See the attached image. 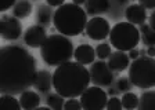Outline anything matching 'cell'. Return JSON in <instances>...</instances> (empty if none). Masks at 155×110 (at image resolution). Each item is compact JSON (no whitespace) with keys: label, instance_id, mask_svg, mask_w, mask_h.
Listing matches in <instances>:
<instances>
[{"label":"cell","instance_id":"6da1fadb","mask_svg":"<svg viewBox=\"0 0 155 110\" xmlns=\"http://www.w3.org/2000/svg\"><path fill=\"white\" fill-rule=\"evenodd\" d=\"M36 59L18 44L4 45L0 50V92L21 95L35 84L38 76Z\"/></svg>","mask_w":155,"mask_h":110},{"label":"cell","instance_id":"7a4b0ae2","mask_svg":"<svg viewBox=\"0 0 155 110\" xmlns=\"http://www.w3.org/2000/svg\"><path fill=\"white\" fill-rule=\"evenodd\" d=\"M90 83V72L78 61L65 62L57 66L53 73V85L55 92L64 98L81 96Z\"/></svg>","mask_w":155,"mask_h":110},{"label":"cell","instance_id":"3957f363","mask_svg":"<svg viewBox=\"0 0 155 110\" xmlns=\"http://www.w3.org/2000/svg\"><path fill=\"white\" fill-rule=\"evenodd\" d=\"M54 28L68 37L83 33L87 25V13L75 3H65L54 11Z\"/></svg>","mask_w":155,"mask_h":110},{"label":"cell","instance_id":"277c9868","mask_svg":"<svg viewBox=\"0 0 155 110\" xmlns=\"http://www.w3.org/2000/svg\"><path fill=\"white\" fill-rule=\"evenodd\" d=\"M74 43L65 35L54 33L47 36V39L40 47V57L48 66H60L74 58Z\"/></svg>","mask_w":155,"mask_h":110},{"label":"cell","instance_id":"5b68a950","mask_svg":"<svg viewBox=\"0 0 155 110\" xmlns=\"http://www.w3.org/2000/svg\"><path fill=\"white\" fill-rule=\"evenodd\" d=\"M129 80L134 87L141 90L155 87V59L148 55L133 59L129 66Z\"/></svg>","mask_w":155,"mask_h":110},{"label":"cell","instance_id":"8992f818","mask_svg":"<svg viewBox=\"0 0 155 110\" xmlns=\"http://www.w3.org/2000/svg\"><path fill=\"white\" fill-rule=\"evenodd\" d=\"M140 30L130 22H118L111 28L110 44L119 51H130L140 43Z\"/></svg>","mask_w":155,"mask_h":110},{"label":"cell","instance_id":"52a82bcc","mask_svg":"<svg viewBox=\"0 0 155 110\" xmlns=\"http://www.w3.org/2000/svg\"><path fill=\"white\" fill-rule=\"evenodd\" d=\"M108 94L98 85L87 87L81 95V103L84 110H101L107 107Z\"/></svg>","mask_w":155,"mask_h":110},{"label":"cell","instance_id":"ba28073f","mask_svg":"<svg viewBox=\"0 0 155 110\" xmlns=\"http://www.w3.org/2000/svg\"><path fill=\"white\" fill-rule=\"evenodd\" d=\"M90 80L94 85H98V87H110L114 83V77H115V73L114 70L110 68L108 62L100 61L93 62L90 66Z\"/></svg>","mask_w":155,"mask_h":110},{"label":"cell","instance_id":"9c48e42d","mask_svg":"<svg viewBox=\"0 0 155 110\" xmlns=\"http://www.w3.org/2000/svg\"><path fill=\"white\" fill-rule=\"evenodd\" d=\"M0 33L2 37L7 41L18 40L22 36V23L19 22L17 17L3 14L0 20Z\"/></svg>","mask_w":155,"mask_h":110},{"label":"cell","instance_id":"30bf717a","mask_svg":"<svg viewBox=\"0 0 155 110\" xmlns=\"http://www.w3.org/2000/svg\"><path fill=\"white\" fill-rule=\"evenodd\" d=\"M86 35L90 37L91 40L100 41V40H105L111 32L110 22L103 18V17H93L91 20L87 21L86 25Z\"/></svg>","mask_w":155,"mask_h":110},{"label":"cell","instance_id":"8fae6325","mask_svg":"<svg viewBox=\"0 0 155 110\" xmlns=\"http://www.w3.org/2000/svg\"><path fill=\"white\" fill-rule=\"evenodd\" d=\"M47 39V28L39 25H32L24 32V43L31 48H40Z\"/></svg>","mask_w":155,"mask_h":110},{"label":"cell","instance_id":"7c38bea8","mask_svg":"<svg viewBox=\"0 0 155 110\" xmlns=\"http://www.w3.org/2000/svg\"><path fill=\"white\" fill-rule=\"evenodd\" d=\"M108 65L115 73H120V72L129 69L130 66L129 54H126V51H119V50L111 52V55L108 57Z\"/></svg>","mask_w":155,"mask_h":110},{"label":"cell","instance_id":"4fadbf2b","mask_svg":"<svg viewBox=\"0 0 155 110\" xmlns=\"http://www.w3.org/2000/svg\"><path fill=\"white\" fill-rule=\"evenodd\" d=\"M126 21L133 25H143L147 21V11L141 4H130L125 11Z\"/></svg>","mask_w":155,"mask_h":110},{"label":"cell","instance_id":"5bb4252c","mask_svg":"<svg viewBox=\"0 0 155 110\" xmlns=\"http://www.w3.org/2000/svg\"><path fill=\"white\" fill-rule=\"evenodd\" d=\"M33 87L38 90L39 94H43V95L50 94L51 88H54V85H53V75L48 70H45V69L39 70Z\"/></svg>","mask_w":155,"mask_h":110},{"label":"cell","instance_id":"9a60e30c","mask_svg":"<svg viewBox=\"0 0 155 110\" xmlns=\"http://www.w3.org/2000/svg\"><path fill=\"white\" fill-rule=\"evenodd\" d=\"M96 48H93L91 45L89 44H81L78 45L75 48L74 52V58L75 61H78L82 65H91L94 62V58H96Z\"/></svg>","mask_w":155,"mask_h":110},{"label":"cell","instance_id":"2e32d148","mask_svg":"<svg viewBox=\"0 0 155 110\" xmlns=\"http://www.w3.org/2000/svg\"><path fill=\"white\" fill-rule=\"evenodd\" d=\"M86 13L93 17H100L101 14L108 13L111 7L110 0H86L84 3Z\"/></svg>","mask_w":155,"mask_h":110},{"label":"cell","instance_id":"e0dca14e","mask_svg":"<svg viewBox=\"0 0 155 110\" xmlns=\"http://www.w3.org/2000/svg\"><path fill=\"white\" fill-rule=\"evenodd\" d=\"M40 96L38 92L31 90L24 91L22 94L19 95V103L25 110H32V109H39L40 106Z\"/></svg>","mask_w":155,"mask_h":110},{"label":"cell","instance_id":"ac0fdd59","mask_svg":"<svg viewBox=\"0 0 155 110\" xmlns=\"http://www.w3.org/2000/svg\"><path fill=\"white\" fill-rule=\"evenodd\" d=\"M53 17H54V13L51 10V6H48V4H39L38 8H36V15H35L36 22L39 25L48 28L53 21Z\"/></svg>","mask_w":155,"mask_h":110},{"label":"cell","instance_id":"d6986e66","mask_svg":"<svg viewBox=\"0 0 155 110\" xmlns=\"http://www.w3.org/2000/svg\"><path fill=\"white\" fill-rule=\"evenodd\" d=\"M11 10H13V15L17 17L18 20H25L32 14L33 7L29 0H17V3Z\"/></svg>","mask_w":155,"mask_h":110},{"label":"cell","instance_id":"ffe728a7","mask_svg":"<svg viewBox=\"0 0 155 110\" xmlns=\"http://www.w3.org/2000/svg\"><path fill=\"white\" fill-rule=\"evenodd\" d=\"M140 39L143 44L147 47H155V30L152 29L148 23L140 25Z\"/></svg>","mask_w":155,"mask_h":110},{"label":"cell","instance_id":"44dd1931","mask_svg":"<svg viewBox=\"0 0 155 110\" xmlns=\"http://www.w3.org/2000/svg\"><path fill=\"white\" fill-rule=\"evenodd\" d=\"M140 110H155V91H144L139 96Z\"/></svg>","mask_w":155,"mask_h":110},{"label":"cell","instance_id":"7402d4cb","mask_svg":"<svg viewBox=\"0 0 155 110\" xmlns=\"http://www.w3.org/2000/svg\"><path fill=\"white\" fill-rule=\"evenodd\" d=\"M0 105L4 110H19L21 109V103L19 99H15V95H10V94H2L0 98Z\"/></svg>","mask_w":155,"mask_h":110},{"label":"cell","instance_id":"603a6c76","mask_svg":"<svg viewBox=\"0 0 155 110\" xmlns=\"http://www.w3.org/2000/svg\"><path fill=\"white\" fill-rule=\"evenodd\" d=\"M65 98L62 95H60L58 92H50L47 94V98H46V103L50 109L54 110H61L64 109V103H65Z\"/></svg>","mask_w":155,"mask_h":110},{"label":"cell","instance_id":"cb8c5ba5","mask_svg":"<svg viewBox=\"0 0 155 110\" xmlns=\"http://www.w3.org/2000/svg\"><path fill=\"white\" fill-rule=\"evenodd\" d=\"M122 107L125 109H136L139 107V96L134 94V92H123V96H122Z\"/></svg>","mask_w":155,"mask_h":110},{"label":"cell","instance_id":"d4e9b609","mask_svg":"<svg viewBox=\"0 0 155 110\" xmlns=\"http://www.w3.org/2000/svg\"><path fill=\"white\" fill-rule=\"evenodd\" d=\"M111 45H110V43H105V41H103L101 44H97V47H96V55L100 59H107L108 57L111 55Z\"/></svg>","mask_w":155,"mask_h":110},{"label":"cell","instance_id":"484cf974","mask_svg":"<svg viewBox=\"0 0 155 110\" xmlns=\"http://www.w3.org/2000/svg\"><path fill=\"white\" fill-rule=\"evenodd\" d=\"M64 109L65 110H81L83 107H82L81 100L75 99V98H68V100L64 103Z\"/></svg>","mask_w":155,"mask_h":110},{"label":"cell","instance_id":"4316f807","mask_svg":"<svg viewBox=\"0 0 155 110\" xmlns=\"http://www.w3.org/2000/svg\"><path fill=\"white\" fill-rule=\"evenodd\" d=\"M116 88H118L119 92H127V91H130V88H132V83H130L129 78L122 77L116 83Z\"/></svg>","mask_w":155,"mask_h":110},{"label":"cell","instance_id":"83f0119b","mask_svg":"<svg viewBox=\"0 0 155 110\" xmlns=\"http://www.w3.org/2000/svg\"><path fill=\"white\" fill-rule=\"evenodd\" d=\"M107 109L108 110L122 109V100H120L118 96H111V99H108V102H107Z\"/></svg>","mask_w":155,"mask_h":110},{"label":"cell","instance_id":"f1b7e54d","mask_svg":"<svg viewBox=\"0 0 155 110\" xmlns=\"http://www.w3.org/2000/svg\"><path fill=\"white\" fill-rule=\"evenodd\" d=\"M139 4H141L145 10H155V0H139Z\"/></svg>","mask_w":155,"mask_h":110},{"label":"cell","instance_id":"f546056e","mask_svg":"<svg viewBox=\"0 0 155 110\" xmlns=\"http://www.w3.org/2000/svg\"><path fill=\"white\" fill-rule=\"evenodd\" d=\"M15 3L17 0H2V11H7L10 8H13Z\"/></svg>","mask_w":155,"mask_h":110},{"label":"cell","instance_id":"4dcf8cb0","mask_svg":"<svg viewBox=\"0 0 155 110\" xmlns=\"http://www.w3.org/2000/svg\"><path fill=\"white\" fill-rule=\"evenodd\" d=\"M46 3L51 7H60L62 4H65V0H46Z\"/></svg>","mask_w":155,"mask_h":110},{"label":"cell","instance_id":"1f68e13d","mask_svg":"<svg viewBox=\"0 0 155 110\" xmlns=\"http://www.w3.org/2000/svg\"><path fill=\"white\" fill-rule=\"evenodd\" d=\"M139 57H140V51L137 48H133V50H130L129 51V58L132 59V61L133 59H137Z\"/></svg>","mask_w":155,"mask_h":110},{"label":"cell","instance_id":"d6a6232c","mask_svg":"<svg viewBox=\"0 0 155 110\" xmlns=\"http://www.w3.org/2000/svg\"><path fill=\"white\" fill-rule=\"evenodd\" d=\"M148 25L155 30V11L151 14V15H150V18H148Z\"/></svg>","mask_w":155,"mask_h":110},{"label":"cell","instance_id":"836d02e7","mask_svg":"<svg viewBox=\"0 0 155 110\" xmlns=\"http://www.w3.org/2000/svg\"><path fill=\"white\" fill-rule=\"evenodd\" d=\"M147 55L151 57V58H154L155 57V47H148V48H147Z\"/></svg>","mask_w":155,"mask_h":110},{"label":"cell","instance_id":"e575fe53","mask_svg":"<svg viewBox=\"0 0 155 110\" xmlns=\"http://www.w3.org/2000/svg\"><path fill=\"white\" fill-rule=\"evenodd\" d=\"M72 3L78 4V6H83V4L86 3V0H72Z\"/></svg>","mask_w":155,"mask_h":110},{"label":"cell","instance_id":"d590c367","mask_svg":"<svg viewBox=\"0 0 155 110\" xmlns=\"http://www.w3.org/2000/svg\"><path fill=\"white\" fill-rule=\"evenodd\" d=\"M127 2H129V0H116V3L119 4V6H125Z\"/></svg>","mask_w":155,"mask_h":110},{"label":"cell","instance_id":"8d00e7d4","mask_svg":"<svg viewBox=\"0 0 155 110\" xmlns=\"http://www.w3.org/2000/svg\"><path fill=\"white\" fill-rule=\"evenodd\" d=\"M108 94H110V95H115L116 91L115 90H111V88H110V90H108Z\"/></svg>","mask_w":155,"mask_h":110}]
</instances>
